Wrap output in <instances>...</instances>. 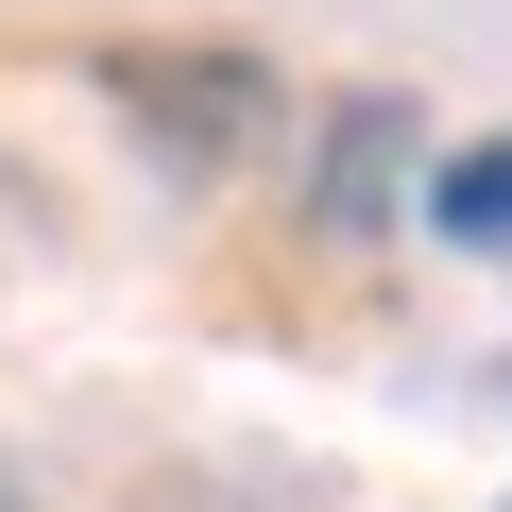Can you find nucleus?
<instances>
[{
  "mask_svg": "<svg viewBox=\"0 0 512 512\" xmlns=\"http://www.w3.org/2000/svg\"><path fill=\"white\" fill-rule=\"evenodd\" d=\"M427 222H444L461 256H512V137H495V154H444V171H427Z\"/></svg>",
  "mask_w": 512,
  "mask_h": 512,
  "instance_id": "2",
  "label": "nucleus"
},
{
  "mask_svg": "<svg viewBox=\"0 0 512 512\" xmlns=\"http://www.w3.org/2000/svg\"><path fill=\"white\" fill-rule=\"evenodd\" d=\"M120 86H137V103H171V120H154L171 154H239V137H256V69H222V52H205V69H171V52H137Z\"/></svg>",
  "mask_w": 512,
  "mask_h": 512,
  "instance_id": "1",
  "label": "nucleus"
}]
</instances>
